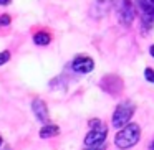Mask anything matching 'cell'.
Returning a JSON list of instances; mask_svg holds the SVG:
<instances>
[{
    "label": "cell",
    "mask_w": 154,
    "mask_h": 150,
    "mask_svg": "<svg viewBox=\"0 0 154 150\" xmlns=\"http://www.w3.org/2000/svg\"><path fill=\"white\" fill-rule=\"evenodd\" d=\"M101 89L106 91L111 96H118V94L123 91V79L116 74H109V76H104L100 83Z\"/></svg>",
    "instance_id": "cell-6"
},
{
    "label": "cell",
    "mask_w": 154,
    "mask_h": 150,
    "mask_svg": "<svg viewBox=\"0 0 154 150\" xmlns=\"http://www.w3.org/2000/svg\"><path fill=\"white\" fill-rule=\"evenodd\" d=\"M0 145H2V137H0Z\"/></svg>",
    "instance_id": "cell-20"
},
{
    "label": "cell",
    "mask_w": 154,
    "mask_h": 150,
    "mask_svg": "<svg viewBox=\"0 0 154 150\" xmlns=\"http://www.w3.org/2000/svg\"><path fill=\"white\" fill-rule=\"evenodd\" d=\"M58 134H60V129H58V125H55V124H45L40 130L42 139H50V137H55V135H58Z\"/></svg>",
    "instance_id": "cell-10"
},
{
    "label": "cell",
    "mask_w": 154,
    "mask_h": 150,
    "mask_svg": "<svg viewBox=\"0 0 154 150\" xmlns=\"http://www.w3.org/2000/svg\"><path fill=\"white\" fill-rule=\"evenodd\" d=\"M141 139V127L137 124H128L124 125L119 132L114 137V143H116L118 149L121 150H128L131 147H134Z\"/></svg>",
    "instance_id": "cell-1"
},
{
    "label": "cell",
    "mask_w": 154,
    "mask_h": 150,
    "mask_svg": "<svg viewBox=\"0 0 154 150\" xmlns=\"http://www.w3.org/2000/svg\"><path fill=\"white\" fill-rule=\"evenodd\" d=\"M113 5H114V0H93L90 5V17L96 18V20L104 18L109 13Z\"/></svg>",
    "instance_id": "cell-5"
},
{
    "label": "cell",
    "mask_w": 154,
    "mask_h": 150,
    "mask_svg": "<svg viewBox=\"0 0 154 150\" xmlns=\"http://www.w3.org/2000/svg\"><path fill=\"white\" fill-rule=\"evenodd\" d=\"M33 41H35V45H38V46H47V45L51 41V37H50V33H47V31H38V33L33 35Z\"/></svg>",
    "instance_id": "cell-11"
},
{
    "label": "cell",
    "mask_w": 154,
    "mask_h": 150,
    "mask_svg": "<svg viewBox=\"0 0 154 150\" xmlns=\"http://www.w3.org/2000/svg\"><path fill=\"white\" fill-rule=\"evenodd\" d=\"M144 78H146L149 83H154V69L146 68V69H144Z\"/></svg>",
    "instance_id": "cell-12"
},
{
    "label": "cell",
    "mask_w": 154,
    "mask_h": 150,
    "mask_svg": "<svg viewBox=\"0 0 154 150\" xmlns=\"http://www.w3.org/2000/svg\"><path fill=\"white\" fill-rule=\"evenodd\" d=\"M85 150H106V147L103 143V145H96V147H86Z\"/></svg>",
    "instance_id": "cell-15"
},
{
    "label": "cell",
    "mask_w": 154,
    "mask_h": 150,
    "mask_svg": "<svg viewBox=\"0 0 154 150\" xmlns=\"http://www.w3.org/2000/svg\"><path fill=\"white\" fill-rule=\"evenodd\" d=\"M88 124H90V127H96V125H100V124H101V120L100 119H91Z\"/></svg>",
    "instance_id": "cell-16"
},
{
    "label": "cell",
    "mask_w": 154,
    "mask_h": 150,
    "mask_svg": "<svg viewBox=\"0 0 154 150\" xmlns=\"http://www.w3.org/2000/svg\"><path fill=\"white\" fill-rule=\"evenodd\" d=\"M10 60V51H0V66Z\"/></svg>",
    "instance_id": "cell-13"
},
{
    "label": "cell",
    "mask_w": 154,
    "mask_h": 150,
    "mask_svg": "<svg viewBox=\"0 0 154 150\" xmlns=\"http://www.w3.org/2000/svg\"><path fill=\"white\" fill-rule=\"evenodd\" d=\"M12 0H0V5H8Z\"/></svg>",
    "instance_id": "cell-17"
},
{
    "label": "cell",
    "mask_w": 154,
    "mask_h": 150,
    "mask_svg": "<svg viewBox=\"0 0 154 150\" xmlns=\"http://www.w3.org/2000/svg\"><path fill=\"white\" fill-rule=\"evenodd\" d=\"M32 109H33V112H35V117H37L40 122H43V124H48V107H47V104L43 102L42 99H35L33 102H32Z\"/></svg>",
    "instance_id": "cell-9"
},
{
    "label": "cell",
    "mask_w": 154,
    "mask_h": 150,
    "mask_svg": "<svg viewBox=\"0 0 154 150\" xmlns=\"http://www.w3.org/2000/svg\"><path fill=\"white\" fill-rule=\"evenodd\" d=\"M118 17H119V23L124 27H129L133 23L136 17V7H134L133 0H121L119 8H118Z\"/></svg>",
    "instance_id": "cell-4"
},
{
    "label": "cell",
    "mask_w": 154,
    "mask_h": 150,
    "mask_svg": "<svg viewBox=\"0 0 154 150\" xmlns=\"http://www.w3.org/2000/svg\"><path fill=\"white\" fill-rule=\"evenodd\" d=\"M137 7L141 10V15H143V23L149 27L154 23V0H136Z\"/></svg>",
    "instance_id": "cell-8"
},
{
    "label": "cell",
    "mask_w": 154,
    "mask_h": 150,
    "mask_svg": "<svg viewBox=\"0 0 154 150\" xmlns=\"http://www.w3.org/2000/svg\"><path fill=\"white\" fill-rule=\"evenodd\" d=\"M134 114V106L131 102H123L114 109L113 114V127L116 129H123L124 125H128Z\"/></svg>",
    "instance_id": "cell-2"
},
{
    "label": "cell",
    "mask_w": 154,
    "mask_h": 150,
    "mask_svg": "<svg viewBox=\"0 0 154 150\" xmlns=\"http://www.w3.org/2000/svg\"><path fill=\"white\" fill-rule=\"evenodd\" d=\"M108 135V127L103 122L96 127H91V130L86 134L85 137V145L86 147H96V145H103L104 139Z\"/></svg>",
    "instance_id": "cell-3"
},
{
    "label": "cell",
    "mask_w": 154,
    "mask_h": 150,
    "mask_svg": "<svg viewBox=\"0 0 154 150\" xmlns=\"http://www.w3.org/2000/svg\"><path fill=\"white\" fill-rule=\"evenodd\" d=\"M149 51H151V56H154V45L151 46V50H149Z\"/></svg>",
    "instance_id": "cell-18"
},
{
    "label": "cell",
    "mask_w": 154,
    "mask_h": 150,
    "mask_svg": "<svg viewBox=\"0 0 154 150\" xmlns=\"http://www.w3.org/2000/svg\"><path fill=\"white\" fill-rule=\"evenodd\" d=\"M149 149H151V150H154V142L151 143V147H149Z\"/></svg>",
    "instance_id": "cell-19"
},
{
    "label": "cell",
    "mask_w": 154,
    "mask_h": 150,
    "mask_svg": "<svg viewBox=\"0 0 154 150\" xmlns=\"http://www.w3.org/2000/svg\"><path fill=\"white\" fill-rule=\"evenodd\" d=\"M93 68H94L93 58L86 56V54H80V56H76L71 61V69L78 74H88L93 71Z\"/></svg>",
    "instance_id": "cell-7"
},
{
    "label": "cell",
    "mask_w": 154,
    "mask_h": 150,
    "mask_svg": "<svg viewBox=\"0 0 154 150\" xmlns=\"http://www.w3.org/2000/svg\"><path fill=\"white\" fill-rule=\"evenodd\" d=\"M10 22H12L10 15H2L0 17V27H7V25H10Z\"/></svg>",
    "instance_id": "cell-14"
}]
</instances>
